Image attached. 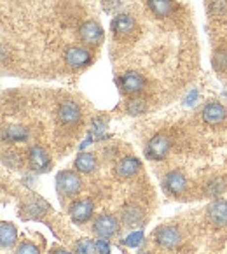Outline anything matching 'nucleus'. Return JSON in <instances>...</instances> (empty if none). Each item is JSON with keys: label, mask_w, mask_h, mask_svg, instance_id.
Segmentation results:
<instances>
[{"label": "nucleus", "mask_w": 227, "mask_h": 254, "mask_svg": "<svg viewBox=\"0 0 227 254\" xmlns=\"http://www.w3.org/2000/svg\"><path fill=\"white\" fill-rule=\"evenodd\" d=\"M82 188V181L77 172L63 170L56 176V190L61 196H75Z\"/></svg>", "instance_id": "f257e3e1"}, {"label": "nucleus", "mask_w": 227, "mask_h": 254, "mask_svg": "<svg viewBox=\"0 0 227 254\" xmlns=\"http://www.w3.org/2000/svg\"><path fill=\"white\" fill-rule=\"evenodd\" d=\"M154 240L164 249H177L183 242V235L177 226H159L154 232Z\"/></svg>", "instance_id": "f03ea898"}, {"label": "nucleus", "mask_w": 227, "mask_h": 254, "mask_svg": "<svg viewBox=\"0 0 227 254\" xmlns=\"http://www.w3.org/2000/svg\"><path fill=\"white\" fill-rule=\"evenodd\" d=\"M170 147H172L170 138L163 133H157V135H154V137L149 140V144H147L145 156L149 158V160H154V161L164 160L166 154L170 153Z\"/></svg>", "instance_id": "7ed1b4c3"}, {"label": "nucleus", "mask_w": 227, "mask_h": 254, "mask_svg": "<svg viewBox=\"0 0 227 254\" xmlns=\"http://www.w3.org/2000/svg\"><path fill=\"white\" fill-rule=\"evenodd\" d=\"M117 230H119V221L112 214H100L93 221V232L100 239H110V237L116 235Z\"/></svg>", "instance_id": "20e7f679"}, {"label": "nucleus", "mask_w": 227, "mask_h": 254, "mask_svg": "<svg viewBox=\"0 0 227 254\" xmlns=\"http://www.w3.org/2000/svg\"><path fill=\"white\" fill-rule=\"evenodd\" d=\"M91 53L82 46H70L65 51V62L70 68H84L91 64Z\"/></svg>", "instance_id": "39448f33"}, {"label": "nucleus", "mask_w": 227, "mask_h": 254, "mask_svg": "<svg viewBox=\"0 0 227 254\" xmlns=\"http://www.w3.org/2000/svg\"><path fill=\"white\" fill-rule=\"evenodd\" d=\"M93 210H94L93 200H91V198H82V200H77V202L72 203L68 214H70L72 221H74L75 224H82V223H86V221L91 219V216H93Z\"/></svg>", "instance_id": "423d86ee"}, {"label": "nucleus", "mask_w": 227, "mask_h": 254, "mask_svg": "<svg viewBox=\"0 0 227 254\" xmlns=\"http://www.w3.org/2000/svg\"><path fill=\"white\" fill-rule=\"evenodd\" d=\"M81 107L72 100L63 102L60 105V109H58V120H60V123L63 127H75L81 121Z\"/></svg>", "instance_id": "0eeeda50"}, {"label": "nucleus", "mask_w": 227, "mask_h": 254, "mask_svg": "<svg viewBox=\"0 0 227 254\" xmlns=\"http://www.w3.org/2000/svg\"><path fill=\"white\" fill-rule=\"evenodd\" d=\"M119 84H121V90L126 95H136L145 88L147 82L143 79V75L138 74V72H126V74L121 75Z\"/></svg>", "instance_id": "6e6552de"}, {"label": "nucleus", "mask_w": 227, "mask_h": 254, "mask_svg": "<svg viewBox=\"0 0 227 254\" xmlns=\"http://www.w3.org/2000/svg\"><path fill=\"white\" fill-rule=\"evenodd\" d=\"M136 30V21L130 14H119L112 21V32L117 39H126L135 34Z\"/></svg>", "instance_id": "1a4fd4ad"}, {"label": "nucleus", "mask_w": 227, "mask_h": 254, "mask_svg": "<svg viewBox=\"0 0 227 254\" xmlns=\"http://www.w3.org/2000/svg\"><path fill=\"white\" fill-rule=\"evenodd\" d=\"M164 190L173 196H180L187 190V179L180 170H172L164 176Z\"/></svg>", "instance_id": "9d476101"}, {"label": "nucleus", "mask_w": 227, "mask_h": 254, "mask_svg": "<svg viewBox=\"0 0 227 254\" xmlns=\"http://www.w3.org/2000/svg\"><path fill=\"white\" fill-rule=\"evenodd\" d=\"M79 35H81L84 44L98 46L103 39V30L96 21H86L82 23V26L79 28Z\"/></svg>", "instance_id": "9b49d317"}, {"label": "nucleus", "mask_w": 227, "mask_h": 254, "mask_svg": "<svg viewBox=\"0 0 227 254\" xmlns=\"http://www.w3.org/2000/svg\"><path fill=\"white\" fill-rule=\"evenodd\" d=\"M28 163L37 172H45L51 167V156L49 153L41 146H34L28 151Z\"/></svg>", "instance_id": "f8f14e48"}, {"label": "nucleus", "mask_w": 227, "mask_h": 254, "mask_svg": "<svg viewBox=\"0 0 227 254\" xmlns=\"http://www.w3.org/2000/svg\"><path fill=\"white\" fill-rule=\"evenodd\" d=\"M208 219L213 226L227 224V200H215L208 207Z\"/></svg>", "instance_id": "ddd939ff"}, {"label": "nucleus", "mask_w": 227, "mask_h": 254, "mask_svg": "<svg viewBox=\"0 0 227 254\" xmlns=\"http://www.w3.org/2000/svg\"><path fill=\"white\" fill-rule=\"evenodd\" d=\"M141 163L138 158L135 156H124L123 160H119V163L116 165V174L123 179H130V177L136 176L140 172Z\"/></svg>", "instance_id": "4468645a"}, {"label": "nucleus", "mask_w": 227, "mask_h": 254, "mask_svg": "<svg viewBox=\"0 0 227 254\" xmlns=\"http://www.w3.org/2000/svg\"><path fill=\"white\" fill-rule=\"evenodd\" d=\"M203 120H205V123H208V125H219V123H222L224 120H226V116H227V111L224 109V105H220V104H208L205 109H203Z\"/></svg>", "instance_id": "2eb2a0df"}, {"label": "nucleus", "mask_w": 227, "mask_h": 254, "mask_svg": "<svg viewBox=\"0 0 227 254\" xmlns=\"http://www.w3.org/2000/svg\"><path fill=\"white\" fill-rule=\"evenodd\" d=\"M28 128L19 127V125H11L2 130V138L5 142H26L28 140Z\"/></svg>", "instance_id": "dca6fc26"}, {"label": "nucleus", "mask_w": 227, "mask_h": 254, "mask_svg": "<svg viewBox=\"0 0 227 254\" xmlns=\"http://www.w3.org/2000/svg\"><path fill=\"white\" fill-rule=\"evenodd\" d=\"M16 240H18V232H16L14 224L4 221V223L0 224V244H2V247L4 249L12 247L16 244Z\"/></svg>", "instance_id": "f3484780"}, {"label": "nucleus", "mask_w": 227, "mask_h": 254, "mask_svg": "<svg viewBox=\"0 0 227 254\" xmlns=\"http://www.w3.org/2000/svg\"><path fill=\"white\" fill-rule=\"evenodd\" d=\"M141 221H143V210H141L140 207H136V205L124 207V210H123V223L126 224V226L133 228V226H138Z\"/></svg>", "instance_id": "a211bd4d"}, {"label": "nucleus", "mask_w": 227, "mask_h": 254, "mask_svg": "<svg viewBox=\"0 0 227 254\" xmlns=\"http://www.w3.org/2000/svg\"><path fill=\"white\" fill-rule=\"evenodd\" d=\"M149 7L157 18H166L173 12L175 4L173 0H149Z\"/></svg>", "instance_id": "6ab92c4d"}, {"label": "nucleus", "mask_w": 227, "mask_h": 254, "mask_svg": "<svg viewBox=\"0 0 227 254\" xmlns=\"http://www.w3.org/2000/svg\"><path fill=\"white\" fill-rule=\"evenodd\" d=\"M75 168L82 174H91L96 170V158L91 153H81L75 160Z\"/></svg>", "instance_id": "aec40b11"}, {"label": "nucleus", "mask_w": 227, "mask_h": 254, "mask_svg": "<svg viewBox=\"0 0 227 254\" xmlns=\"http://www.w3.org/2000/svg\"><path fill=\"white\" fill-rule=\"evenodd\" d=\"M224 191H226V181H224L222 177H213V179L205 186V193L208 194V196H212V198L220 196Z\"/></svg>", "instance_id": "412c9836"}, {"label": "nucleus", "mask_w": 227, "mask_h": 254, "mask_svg": "<svg viewBox=\"0 0 227 254\" xmlns=\"http://www.w3.org/2000/svg\"><path fill=\"white\" fill-rule=\"evenodd\" d=\"M126 111H128V114H131V116H141V114L147 111L145 100H143V98H138V97L131 98V100H128V104H126Z\"/></svg>", "instance_id": "4be33fe9"}, {"label": "nucleus", "mask_w": 227, "mask_h": 254, "mask_svg": "<svg viewBox=\"0 0 227 254\" xmlns=\"http://www.w3.org/2000/svg\"><path fill=\"white\" fill-rule=\"evenodd\" d=\"M25 210H26V217H39V216H42V214H45L47 203L42 202V200H35V202L28 203V205L25 207Z\"/></svg>", "instance_id": "5701e85b"}, {"label": "nucleus", "mask_w": 227, "mask_h": 254, "mask_svg": "<svg viewBox=\"0 0 227 254\" xmlns=\"http://www.w3.org/2000/svg\"><path fill=\"white\" fill-rule=\"evenodd\" d=\"M75 254H96V242L91 239H81L75 244Z\"/></svg>", "instance_id": "b1692460"}, {"label": "nucleus", "mask_w": 227, "mask_h": 254, "mask_svg": "<svg viewBox=\"0 0 227 254\" xmlns=\"http://www.w3.org/2000/svg\"><path fill=\"white\" fill-rule=\"evenodd\" d=\"M213 67L219 72L227 70V51L220 49V51H217L215 55H213Z\"/></svg>", "instance_id": "393cba45"}, {"label": "nucleus", "mask_w": 227, "mask_h": 254, "mask_svg": "<svg viewBox=\"0 0 227 254\" xmlns=\"http://www.w3.org/2000/svg\"><path fill=\"white\" fill-rule=\"evenodd\" d=\"M212 14L213 16H227V2L226 0H213L212 2Z\"/></svg>", "instance_id": "a878e982"}, {"label": "nucleus", "mask_w": 227, "mask_h": 254, "mask_svg": "<svg viewBox=\"0 0 227 254\" xmlns=\"http://www.w3.org/2000/svg\"><path fill=\"white\" fill-rule=\"evenodd\" d=\"M16 254H39V249L34 246V244L25 242V244H21V246L18 247V251H16Z\"/></svg>", "instance_id": "bb28decb"}, {"label": "nucleus", "mask_w": 227, "mask_h": 254, "mask_svg": "<svg viewBox=\"0 0 227 254\" xmlns=\"http://www.w3.org/2000/svg\"><path fill=\"white\" fill-rule=\"evenodd\" d=\"M141 240H143V233L136 232V233H133V235L128 237V239H126V246L136 247V246H140V244H141Z\"/></svg>", "instance_id": "cd10ccee"}, {"label": "nucleus", "mask_w": 227, "mask_h": 254, "mask_svg": "<svg viewBox=\"0 0 227 254\" xmlns=\"http://www.w3.org/2000/svg\"><path fill=\"white\" fill-rule=\"evenodd\" d=\"M96 253L98 254H110V247H108L107 239H101L96 242Z\"/></svg>", "instance_id": "c85d7f7f"}, {"label": "nucleus", "mask_w": 227, "mask_h": 254, "mask_svg": "<svg viewBox=\"0 0 227 254\" xmlns=\"http://www.w3.org/2000/svg\"><path fill=\"white\" fill-rule=\"evenodd\" d=\"M94 131H96V133H101V131H103V123H101V121H96V123H94Z\"/></svg>", "instance_id": "c756f323"}, {"label": "nucleus", "mask_w": 227, "mask_h": 254, "mask_svg": "<svg viewBox=\"0 0 227 254\" xmlns=\"http://www.w3.org/2000/svg\"><path fill=\"white\" fill-rule=\"evenodd\" d=\"M52 254H70V253L65 249H56V251H52Z\"/></svg>", "instance_id": "7c9ffc66"}, {"label": "nucleus", "mask_w": 227, "mask_h": 254, "mask_svg": "<svg viewBox=\"0 0 227 254\" xmlns=\"http://www.w3.org/2000/svg\"><path fill=\"white\" fill-rule=\"evenodd\" d=\"M140 254H152L150 251H140Z\"/></svg>", "instance_id": "2f4dec72"}]
</instances>
